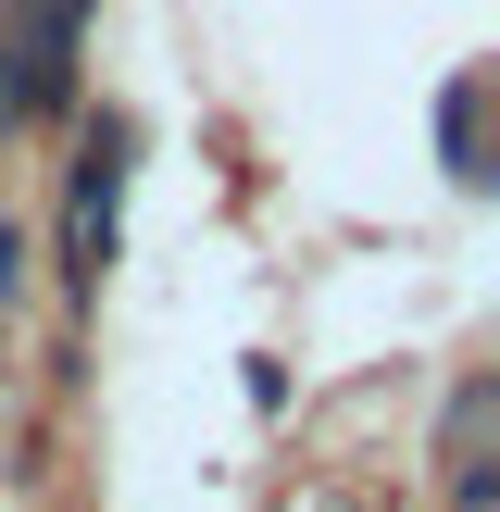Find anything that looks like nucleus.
<instances>
[{"label":"nucleus","instance_id":"nucleus-1","mask_svg":"<svg viewBox=\"0 0 500 512\" xmlns=\"http://www.w3.org/2000/svg\"><path fill=\"white\" fill-rule=\"evenodd\" d=\"M125 150H138V125L100 113L88 163H75V200H63V275L75 300H100V275H113V225H125Z\"/></svg>","mask_w":500,"mask_h":512},{"label":"nucleus","instance_id":"nucleus-2","mask_svg":"<svg viewBox=\"0 0 500 512\" xmlns=\"http://www.w3.org/2000/svg\"><path fill=\"white\" fill-rule=\"evenodd\" d=\"M438 163H450V188H488V138H475V75H450V88H438Z\"/></svg>","mask_w":500,"mask_h":512},{"label":"nucleus","instance_id":"nucleus-3","mask_svg":"<svg viewBox=\"0 0 500 512\" xmlns=\"http://www.w3.org/2000/svg\"><path fill=\"white\" fill-rule=\"evenodd\" d=\"M488 413H500V388H488V375H463V388H450V463L488 450Z\"/></svg>","mask_w":500,"mask_h":512},{"label":"nucleus","instance_id":"nucleus-4","mask_svg":"<svg viewBox=\"0 0 500 512\" xmlns=\"http://www.w3.org/2000/svg\"><path fill=\"white\" fill-rule=\"evenodd\" d=\"M13 288H25V225L0 213V300H13Z\"/></svg>","mask_w":500,"mask_h":512},{"label":"nucleus","instance_id":"nucleus-5","mask_svg":"<svg viewBox=\"0 0 500 512\" xmlns=\"http://www.w3.org/2000/svg\"><path fill=\"white\" fill-rule=\"evenodd\" d=\"M13 113H25V88H13V63H0V125H13Z\"/></svg>","mask_w":500,"mask_h":512}]
</instances>
